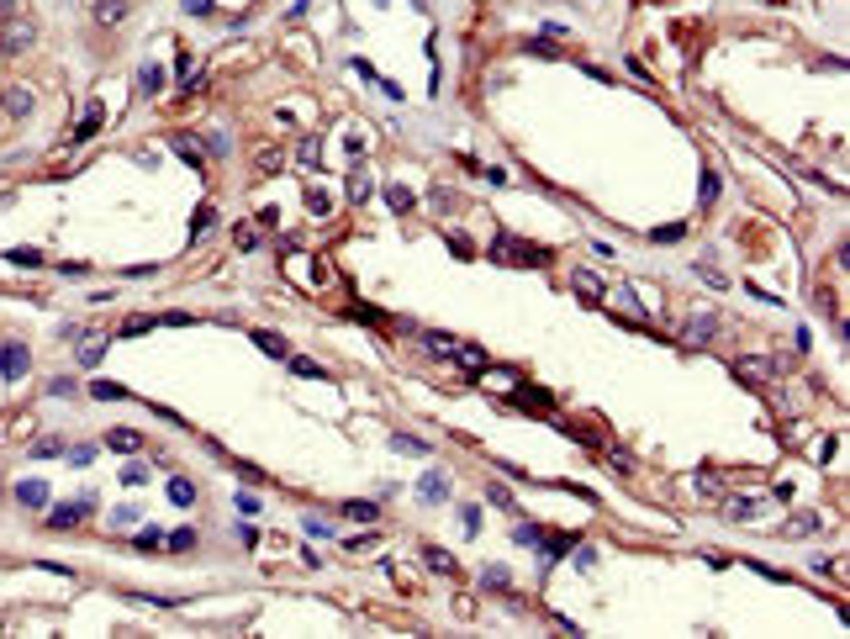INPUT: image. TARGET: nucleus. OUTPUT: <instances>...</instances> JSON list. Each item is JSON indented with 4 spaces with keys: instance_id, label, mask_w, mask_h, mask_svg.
Masks as SVG:
<instances>
[{
    "instance_id": "obj_28",
    "label": "nucleus",
    "mask_w": 850,
    "mask_h": 639,
    "mask_svg": "<svg viewBox=\"0 0 850 639\" xmlns=\"http://www.w3.org/2000/svg\"><path fill=\"white\" fill-rule=\"evenodd\" d=\"M291 370H296V375H306V380H328V370H322L317 360H291Z\"/></svg>"
},
{
    "instance_id": "obj_53",
    "label": "nucleus",
    "mask_w": 850,
    "mask_h": 639,
    "mask_svg": "<svg viewBox=\"0 0 850 639\" xmlns=\"http://www.w3.org/2000/svg\"><path fill=\"white\" fill-rule=\"evenodd\" d=\"M185 11L191 16H211V0H185Z\"/></svg>"
},
{
    "instance_id": "obj_37",
    "label": "nucleus",
    "mask_w": 850,
    "mask_h": 639,
    "mask_svg": "<svg viewBox=\"0 0 850 639\" xmlns=\"http://www.w3.org/2000/svg\"><path fill=\"white\" fill-rule=\"evenodd\" d=\"M26 11V0H0V21H16Z\"/></svg>"
},
{
    "instance_id": "obj_40",
    "label": "nucleus",
    "mask_w": 850,
    "mask_h": 639,
    "mask_svg": "<svg viewBox=\"0 0 850 639\" xmlns=\"http://www.w3.org/2000/svg\"><path fill=\"white\" fill-rule=\"evenodd\" d=\"M512 539H518V545H539V539H544V534H539L534 523H518V534H512Z\"/></svg>"
},
{
    "instance_id": "obj_3",
    "label": "nucleus",
    "mask_w": 850,
    "mask_h": 639,
    "mask_svg": "<svg viewBox=\"0 0 850 639\" xmlns=\"http://www.w3.org/2000/svg\"><path fill=\"white\" fill-rule=\"evenodd\" d=\"M90 512H96V497L85 492L79 502H64V507H53V518H48V523H53V528H74L79 518H90Z\"/></svg>"
},
{
    "instance_id": "obj_52",
    "label": "nucleus",
    "mask_w": 850,
    "mask_h": 639,
    "mask_svg": "<svg viewBox=\"0 0 850 639\" xmlns=\"http://www.w3.org/2000/svg\"><path fill=\"white\" fill-rule=\"evenodd\" d=\"M613 470H618V475H629V470H634V460H629L624 450H613Z\"/></svg>"
},
{
    "instance_id": "obj_27",
    "label": "nucleus",
    "mask_w": 850,
    "mask_h": 639,
    "mask_svg": "<svg viewBox=\"0 0 850 639\" xmlns=\"http://www.w3.org/2000/svg\"><path fill=\"white\" fill-rule=\"evenodd\" d=\"M650 238H655V243H681V238H686V222H666V227H655Z\"/></svg>"
},
{
    "instance_id": "obj_21",
    "label": "nucleus",
    "mask_w": 850,
    "mask_h": 639,
    "mask_svg": "<svg viewBox=\"0 0 850 639\" xmlns=\"http://www.w3.org/2000/svg\"><path fill=\"white\" fill-rule=\"evenodd\" d=\"M101 355H106V338H85V344H79V365H85V370H96Z\"/></svg>"
},
{
    "instance_id": "obj_1",
    "label": "nucleus",
    "mask_w": 850,
    "mask_h": 639,
    "mask_svg": "<svg viewBox=\"0 0 850 639\" xmlns=\"http://www.w3.org/2000/svg\"><path fill=\"white\" fill-rule=\"evenodd\" d=\"M491 259H496V264L544 269V264H549V249H529V243H518V238H496V243H491Z\"/></svg>"
},
{
    "instance_id": "obj_46",
    "label": "nucleus",
    "mask_w": 850,
    "mask_h": 639,
    "mask_svg": "<svg viewBox=\"0 0 850 639\" xmlns=\"http://www.w3.org/2000/svg\"><path fill=\"white\" fill-rule=\"evenodd\" d=\"M486 497H491V507H507V512H512V497H507V486H491Z\"/></svg>"
},
{
    "instance_id": "obj_42",
    "label": "nucleus",
    "mask_w": 850,
    "mask_h": 639,
    "mask_svg": "<svg viewBox=\"0 0 850 639\" xmlns=\"http://www.w3.org/2000/svg\"><path fill=\"white\" fill-rule=\"evenodd\" d=\"M11 259H16V264H26V269H37V264H43V254H37V249H16Z\"/></svg>"
},
{
    "instance_id": "obj_33",
    "label": "nucleus",
    "mask_w": 850,
    "mask_h": 639,
    "mask_svg": "<svg viewBox=\"0 0 850 639\" xmlns=\"http://www.w3.org/2000/svg\"><path fill=\"white\" fill-rule=\"evenodd\" d=\"M211 222H217V207H196V222H191V233H206Z\"/></svg>"
},
{
    "instance_id": "obj_25",
    "label": "nucleus",
    "mask_w": 850,
    "mask_h": 639,
    "mask_svg": "<svg viewBox=\"0 0 850 639\" xmlns=\"http://www.w3.org/2000/svg\"><path fill=\"white\" fill-rule=\"evenodd\" d=\"M90 397H96V402H121V397H127V386H116V380H96Z\"/></svg>"
},
{
    "instance_id": "obj_8",
    "label": "nucleus",
    "mask_w": 850,
    "mask_h": 639,
    "mask_svg": "<svg viewBox=\"0 0 850 639\" xmlns=\"http://www.w3.org/2000/svg\"><path fill=\"white\" fill-rule=\"evenodd\" d=\"M571 545H576V534H555V539H539V560H544V570L555 565V560H560V555L571 550Z\"/></svg>"
},
{
    "instance_id": "obj_34",
    "label": "nucleus",
    "mask_w": 850,
    "mask_h": 639,
    "mask_svg": "<svg viewBox=\"0 0 850 639\" xmlns=\"http://www.w3.org/2000/svg\"><path fill=\"white\" fill-rule=\"evenodd\" d=\"M148 328H154V317H127V322H121V338H132V333H148Z\"/></svg>"
},
{
    "instance_id": "obj_19",
    "label": "nucleus",
    "mask_w": 850,
    "mask_h": 639,
    "mask_svg": "<svg viewBox=\"0 0 850 639\" xmlns=\"http://www.w3.org/2000/svg\"><path fill=\"white\" fill-rule=\"evenodd\" d=\"M386 207H391V212H412V207H417V196H412L407 185H386Z\"/></svg>"
},
{
    "instance_id": "obj_22",
    "label": "nucleus",
    "mask_w": 850,
    "mask_h": 639,
    "mask_svg": "<svg viewBox=\"0 0 850 639\" xmlns=\"http://www.w3.org/2000/svg\"><path fill=\"white\" fill-rule=\"evenodd\" d=\"M254 344H259L269 360H286V338H280V333H254Z\"/></svg>"
},
{
    "instance_id": "obj_29",
    "label": "nucleus",
    "mask_w": 850,
    "mask_h": 639,
    "mask_svg": "<svg viewBox=\"0 0 850 639\" xmlns=\"http://www.w3.org/2000/svg\"><path fill=\"white\" fill-rule=\"evenodd\" d=\"M423 344L434 349V355H449V349H454V338H449V333H434V328H428V333H423Z\"/></svg>"
},
{
    "instance_id": "obj_24",
    "label": "nucleus",
    "mask_w": 850,
    "mask_h": 639,
    "mask_svg": "<svg viewBox=\"0 0 850 639\" xmlns=\"http://www.w3.org/2000/svg\"><path fill=\"white\" fill-rule=\"evenodd\" d=\"M755 512H761V502H755V497H739V502H729V518H734V523H750Z\"/></svg>"
},
{
    "instance_id": "obj_23",
    "label": "nucleus",
    "mask_w": 850,
    "mask_h": 639,
    "mask_svg": "<svg viewBox=\"0 0 850 639\" xmlns=\"http://www.w3.org/2000/svg\"><path fill=\"white\" fill-rule=\"evenodd\" d=\"M391 450H396V455H428V444L412 439V433H391Z\"/></svg>"
},
{
    "instance_id": "obj_5",
    "label": "nucleus",
    "mask_w": 850,
    "mask_h": 639,
    "mask_svg": "<svg viewBox=\"0 0 850 639\" xmlns=\"http://www.w3.org/2000/svg\"><path fill=\"white\" fill-rule=\"evenodd\" d=\"M169 148H174V154L185 159V164H196V169L206 164V148H201L196 138H185V132H169Z\"/></svg>"
},
{
    "instance_id": "obj_10",
    "label": "nucleus",
    "mask_w": 850,
    "mask_h": 639,
    "mask_svg": "<svg viewBox=\"0 0 850 639\" xmlns=\"http://www.w3.org/2000/svg\"><path fill=\"white\" fill-rule=\"evenodd\" d=\"M719 338V317H692L686 322V344H713Z\"/></svg>"
},
{
    "instance_id": "obj_35",
    "label": "nucleus",
    "mask_w": 850,
    "mask_h": 639,
    "mask_svg": "<svg viewBox=\"0 0 850 639\" xmlns=\"http://www.w3.org/2000/svg\"><path fill=\"white\" fill-rule=\"evenodd\" d=\"M697 492H708V497H724V481H719V475H697Z\"/></svg>"
},
{
    "instance_id": "obj_26",
    "label": "nucleus",
    "mask_w": 850,
    "mask_h": 639,
    "mask_svg": "<svg viewBox=\"0 0 850 639\" xmlns=\"http://www.w3.org/2000/svg\"><path fill=\"white\" fill-rule=\"evenodd\" d=\"M507 581H512V576H507L502 565H486V570H481V587H491V592H507Z\"/></svg>"
},
{
    "instance_id": "obj_49",
    "label": "nucleus",
    "mask_w": 850,
    "mask_h": 639,
    "mask_svg": "<svg viewBox=\"0 0 850 639\" xmlns=\"http://www.w3.org/2000/svg\"><path fill=\"white\" fill-rule=\"evenodd\" d=\"M576 565H581V570H591V565H597V550H591V545H581V550H576Z\"/></svg>"
},
{
    "instance_id": "obj_2",
    "label": "nucleus",
    "mask_w": 850,
    "mask_h": 639,
    "mask_svg": "<svg viewBox=\"0 0 850 639\" xmlns=\"http://www.w3.org/2000/svg\"><path fill=\"white\" fill-rule=\"evenodd\" d=\"M32 37H37V26L32 21H0V53H26L32 48Z\"/></svg>"
},
{
    "instance_id": "obj_30",
    "label": "nucleus",
    "mask_w": 850,
    "mask_h": 639,
    "mask_svg": "<svg viewBox=\"0 0 850 639\" xmlns=\"http://www.w3.org/2000/svg\"><path fill=\"white\" fill-rule=\"evenodd\" d=\"M719 201V169H703V207Z\"/></svg>"
},
{
    "instance_id": "obj_51",
    "label": "nucleus",
    "mask_w": 850,
    "mask_h": 639,
    "mask_svg": "<svg viewBox=\"0 0 850 639\" xmlns=\"http://www.w3.org/2000/svg\"><path fill=\"white\" fill-rule=\"evenodd\" d=\"M449 249L460 254V259H470V238H460V233H449Z\"/></svg>"
},
{
    "instance_id": "obj_43",
    "label": "nucleus",
    "mask_w": 850,
    "mask_h": 639,
    "mask_svg": "<svg viewBox=\"0 0 850 639\" xmlns=\"http://www.w3.org/2000/svg\"><path fill=\"white\" fill-rule=\"evenodd\" d=\"M233 238H238V249H254V243H259V233H254L249 222H238V233H233Z\"/></svg>"
},
{
    "instance_id": "obj_48",
    "label": "nucleus",
    "mask_w": 850,
    "mask_h": 639,
    "mask_svg": "<svg viewBox=\"0 0 850 639\" xmlns=\"http://www.w3.org/2000/svg\"><path fill=\"white\" fill-rule=\"evenodd\" d=\"M460 528H465V534H476V528H481V512L465 507V512H460Z\"/></svg>"
},
{
    "instance_id": "obj_39",
    "label": "nucleus",
    "mask_w": 850,
    "mask_h": 639,
    "mask_svg": "<svg viewBox=\"0 0 850 639\" xmlns=\"http://www.w3.org/2000/svg\"><path fill=\"white\" fill-rule=\"evenodd\" d=\"M69 460H74V465H90V460H96V444H74Z\"/></svg>"
},
{
    "instance_id": "obj_36",
    "label": "nucleus",
    "mask_w": 850,
    "mask_h": 639,
    "mask_svg": "<svg viewBox=\"0 0 850 639\" xmlns=\"http://www.w3.org/2000/svg\"><path fill=\"white\" fill-rule=\"evenodd\" d=\"M259 169H264V174L280 169V148H259Z\"/></svg>"
},
{
    "instance_id": "obj_4",
    "label": "nucleus",
    "mask_w": 850,
    "mask_h": 639,
    "mask_svg": "<svg viewBox=\"0 0 850 639\" xmlns=\"http://www.w3.org/2000/svg\"><path fill=\"white\" fill-rule=\"evenodd\" d=\"M26 365H32V355H26V344H0V375L6 380H21Z\"/></svg>"
},
{
    "instance_id": "obj_14",
    "label": "nucleus",
    "mask_w": 850,
    "mask_h": 639,
    "mask_svg": "<svg viewBox=\"0 0 850 639\" xmlns=\"http://www.w3.org/2000/svg\"><path fill=\"white\" fill-rule=\"evenodd\" d=\"M16 502H21V507H48V486H43V481H21V486H16Z\"/></svg>"
},
{
    "instance_id": "obj_20",
    "label": "nucleus",
    "mask_w": 850,
    "mask_h": 639,
    "mask_svg": "<svg viewBox=\"0 0 850 639\" xmlns=\"http://www.w3.org/2000/svg\"><path fill=\"white\" fill-rule=\"evenodd\" d=\"M6 112H11V117H26V112H32V90L11 85V90H6Z\"/></svg>"
},
{
    "instance_id": "obj_11",
    "label": "nucleus",
    "mask_w": 850,
    "mask_h": 639,
    "mask_svg": "<svg viewBox=\"0 0 850 639\" xmlns=\"http://www.w3.org/2000/svg\"><path fill=\"white\" fill-rule=\"evenodd\" d=\"M106 450H116V455H132V450H143V439L132 428H111L106 433Z\"/></svg>"
},
{
    "instance_id": "obj_16",
    "label": "nucleus",
    "mask_w": 850,
    "mask_h": 639,
    "mask_svg": "<svg viewBox=\"0 0 850 639\" xmlns=\"http://www.w3.org/2000/svg\"><path fill=\"white\" fill-rule=\"evenodd\" d=\"M571 285L586 296V302H597V296H602V275H591V269H576V275H571Z\"/></svg>"
},
{
    "instance_id": "obj_12",
    "label": "nucleus",
    "mask_w": 850,
    "mask_h": 639,
    "mask_svg": "<svg viewBox=\"0 0 850 639\" xmlns=\"http://www.w3.org/2000/svg\"><path fill=\"white\" fill-rule=\"evenodd\" d=\"M101 117H106V112H101V101H90V106H85V117H79V127H74V138H79V143H85V138H96V132H101Z\"/></svg>"
},
{
    "instance_id": "obj_17",
    "label": "nucleus",
    "mask_w": 850,
    "mask_h": 639,
    "mask_svg": "<svg viewBox=\"0 0 850 639\" xmlns=\"http://www.w3.org/2000/svg\"><path fill=\"white\" fill-rule=\"evenodd\" d=\"M449 360H454V365H470V370H486V355H481L476 344H454Z\"/></svg>"
},
{
    "instance_id": "obj_18",
    "label": "nucleus",
    "mask_w": 850,
    "mask_h": 639,
    "mask_svg": "<svg viewBox=\"0 0 850 639\" xmlns=\"http://www.w3.org/2000/svg\"><path fill=\"white\" fill-rule=\"evenodd\" d=\"M344 518H354V523H375V518H381V507H375V502H344Z\"/></svg>"
},
{
    "instance_id": "obj_7",
    "label": "nucleus",
    "mask_w": 850,
    "mask_h": 639,
    "mask_svg": "<svg viewBox=\"0 0 850 639\" xmlns=\"http://www.w3.org/2000/svg\"><path fill=\"white\" fill-rule=\"evenodd\" d=\"M423 565H428V570H439V576H460L454 555H449V550H439V545H423Z\"/></svg>"
},
{
    "instance_id": "obj_50",
    "label": "nucleus",
    "mask_w": 850,
    "mask_h": 639,
    "mask_svg": "<svg viewBox=\"0 0 850 639\" xmlns=\"http://www.w3.org/2000/svg\"><path fill=\"white\" fill-rule=\"evenodd\" d=\"M32 455H37V460H43V455H59V439H37V444H32Z\"/></svg>"
},
{
    "instance_id": "obj_32",
    "label": "nucleus",
    "mask_w": 850,
    "mask_h": 639,
    "mask_svg": "<svg viewBox=\"0 0 850 639\" xmlns=\"http://www.w3.org/2000/svg\"><path fill=\"white\" fill-rule=\"evenodd\" d=\"M159 85H164V69H159V64H148V69H143V90L159 95Z\"/></svg>"
},
{
    "instance_id": "obj_45",
    "label": "nucleus",
    "mask_w": 850,
    "mask_h": 639,
    "mask_svg": "<svg viewBox=\"0 0 850 639\" xmlns=\"http://www.w3.org/2000/svg\"><path fill=\"white\" fill-rule=\"evenodd\" d=\"M154 545H164V534H159V528H143V534H138V550H154Z\"/></svg>"
},
{
    "instance_id": "obj_9",
    "label": "nucleus",
    "mask_w": 850,
    "mask_h": 639,
    "mask_svg": "<svg viewBox=\"0 0 850 639\" xmlns=\"http://www.w3.org/2000/svg\"><path fill=\"white\" fill-rule=\"evenodd\" d=\"M734 370H739V380H750V386H761V380H771V375H776V365H771V360H739Z\"/></svg>"
},
{
    "instance_id": "obj_13",
    "label": "nucleus",
    "mask_w": 850,
    "mask_h": 639,
    "mask_svg": "<svg viewBox=\"0 0 850 639\" xmlns=\"http://www.w3.org/2000/svg\"><path fill=\"white\" fill-rule=\"evenodd\" d=\"M164 492H169L174 507H191V502H196V481H185V475H169V486H164Z\"/></svg>"
},
{
    "instance_id": "obj_31",
    "label": "nucleus",
    "mask_w": 850,
    "mask_h": 639,
    "mask_svg": "<svg viewBox=\"0 0 850 639\" xmlns=\"http://www.w3.org/2000/svg\"><path fill=\"white\" fill-rule=\"evenodd\" d=\"M169 539V550H196V534L191 528H174V534H164Z\"/></svg>"
},
{
    "instance_id": "obj_47",
    "label": "nucleus",
    "mask_w": 850,
    "mask_h": 639,
    "mask_svg": "<svg viewBox=\"0 0 850 639\" xmlns=\"http://www.w3.org/2000/svg\"><path fill=\"white\" fill-rule=\"evenodd\" d=\"M121 481H127V486H138V481H148V465H127V470H121Z\"/></svg>"
},
{
    "instance_id": "obj_44",
    "label": "nucleus",
    "mask_w": 850,
    "mask_h": 639,
    "mask_svg": "<svg viewBox=\"0 0 850 639\" xmlns=\"http://www.w3.org/2000/svg\"><path fill=\"white\" fill-rule=\"evenodd\" d=\"M697 275H703L708 285H719V291H724V285H729V280H724V269H713V264H697Z\"/></svg>"
},
{
    "instance_id": "obj_15",
    "label": "nucleus",
    "mask_w": 850,
    "mask_h": 639,
    "mask_svg": "<svg viewBox=\"0 0 850 639\" xmlns=\"http://www.w3.org/2000/svg\"><path fill=\"white\" fill-rule=\"evenodd\" d=\"M121 16H127V0H96V21L101 26H116Z\"/></svg>"
},
{
    "instance_id": "obj_38",
    "label": "nucleus",
    "mask_w": 850,
    "mask_h": 639,
    "mask_svg": "<svg viewBox=\"0 0 850 639\" xmlns=\"http://www.w3.org/2000/svg\"><path fill=\"white\" fill-rule=\"evenodd\" d=\"M349 196L364 201V196H370V180H364V174H349Z\"/></svg>"
},
{
    "instance_id": "obj_6",
    "label": "nucleus",
    "mask_w": 850,
    "mask_h": 639,
    "mask_svg": "<svg viewBox=\"0 0 850 639\" xmlns=\"http://www.w3.org/2000/svg\"><path fill=\"white\" fill-rule=\"evenodd\" d=\"M417 497H423V502H444V497H449V475H444V470H428L423 481H417Z\"/></svg>"
},
{
    "instance_id": "obj_41",
    "label": "nucleus",
    "mask_w": 850,
    "mask_h": 639,
    "mask_svg": "<svg viewBox=\"0 0 850 639\" xmlns=\"http://www.w3.org/2000/svg\"><path fill=\"white\" fill-rule=\"evenodd\" d=\"M529 53H539V59H560V48H555V43H544V37H534Z\"/></svg>"
}]
</instances>
